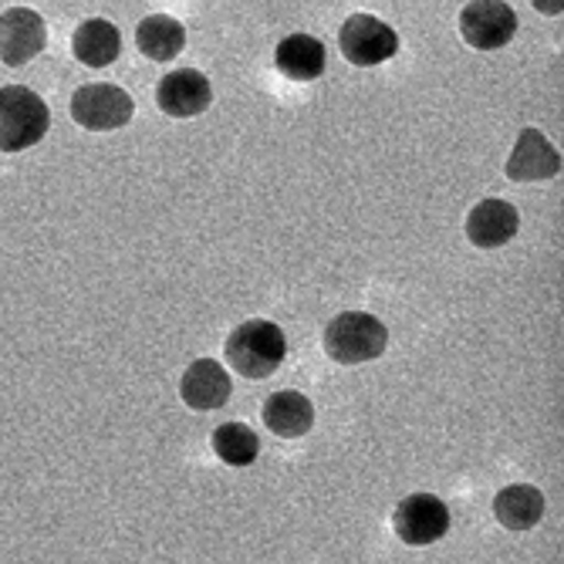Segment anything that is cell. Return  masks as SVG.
I'll return each instance as SVG.
<instances>
[{
  "label": "cell",
  "instance_id": "7c38bea8",
  "mask_svg": "<svg viewBox=\"0 0 564 564\" xmlns=\"http://www.w3.org/2000/svg\"><path fill=\"white\" fill-rule=\"evenodd\" d=\"M521 227V214L510 207L507 199H480L467 217V237L474 247L494 250L503 247L507 240H514Z\"/></svg>",
  "mask_w": 564,
  "mask_h": 564
},
{
  "label": "cell",
  "instance_id": "277c9868",
  "mask_svg": "<svg viewBox=\"0 0 564 564\" xmlns=\"http://www.w3.org/2000/svg\"><path fill=\"white\" fill-rule=\"evenodd\" d=\"M135 116V101L119 85H82L72 95V119L88 132H116Z\"/></svg>",
  "mask_w": 564,
  "mask_h": 564
},
{
  "label": "cell",
  "instance_id": "5bb4252c",
  "mask_svg": "<svg viewBox=\"0 0 564 564\" xmlns=\"http://www.w3.org/2000/svg\"><path fill=\"white\" fill-rule=\"evenodd\" d=\"M274 65L284 78L291 82H315L325 75L328 55H325V44L312 34H291L278 44L274 51Z\"/></svg>",
  "mask_w": 564,
  "mask_h": 564
},
{
  "label": "cell",
  "instance_id": "9a60e30c",
  "mask_svg": "<svg viewBox=\"0 0 564 564\" xmlns=\"http://www.w3.org/2000/svg\"><path fill=\"white\" fill-rule=\"evenodd\" d=\"M72 51L88 68H109L122 51V34L112 21L91 18V21L78 24L75 37H72Z\"/></svg>",
  "mask_w": 564,
  "mask_h": 564
},
{
  "label": "cell",
  "instance_id": "e0dca14e",
  "mask_svg": "<svg viewBox=\"0 0 564 564\" xmlns=\"http://www.w3.org/2000/svg\"><path fill=\"white\" fill-rule=\"evenodd\" d=\"M135 44H139L142 55L152 58V62H173L186 47V28L170 14H152V18H145L139 24Z\"/></svg>",
  "mask_w": 564,
  "mask_h": 564
},
{
  "label": "cell",
  "instance_id": "8992f818",
  "mask_svg": "<svg viewBox=\"0 0 564 564\" xmlns=\"http://www.w3.org/2000/svg\"><path fill=\"white\" fill-rule=\"evenodd\" d=\"M392 528L402 544L426 547L449 531V507L436 494H409L392 514Z\"/></svg>",
  "mask_w": 564,
  "mask_h": 564
},
{
  "label": "cell",
  "instance_id": "9c48e42d",
  "mask_svg": "<svg viewBox=\"0 0 564 564\" xmlns=\"http://www.w3.org/2000/svg\"><path fill=\"white\" fill-rule=\"evenodd\" d=\"M210 101H214L210 78L203 72H196V68L170 72L156 88V106L170 119H196V116H203L210 109Z\"/></svg>",
  "mask_w": 564,
  "mask_h": 564
},
{
  "label": "cell",
  "instance_id": "7a4b0ae2",
  "mask_svg": "<svg viewBox=\"0 0 564 564\" xmlns=\"http://www.w3.org/2000/svg\"><path fill=\"white\" fill-rule=\"evenodd\" d=\"M47 129L51 109L37 91L24 85L0 88V152H24L37 145Z\"/></svg>",
  "mask_w": 564,
  "mask_h": 564
},
{
  "label": "cell",
  "instance_id": "30bf717a",
  "mask_svg": "<svg viewBox=\"0 0 564 564\" xmlns=\"http://www.w3.org/2000/svg\"><path fill=\"white\" fill-rule=\"evenodd\" d=\"M507 180L514 183H541L561 173V152L551 145V139L541 129H524L518 135V145L503 163Z\"/></svg>",
  "mask_w": 564,
  "mask_h": 564
},
{
  "label": "cell",
  "instance_id": "2e32d148",
  "mask_svg": "<svg viewBox=\"0 0 564 564\" xmlns=\"http://www.w3.org/2000/svg\"><path fill=\"white\" fill-rule=\"evenodd\" d=\"M494 518L507 531H531L544 518V494L538 487H528V484L503 487L494 497Z\"/></svg>",
  "mask_w": 564,
  "mask_h": 564
},
{
  "label": "cell",
  "instance_id": "ac0fdd59",
  "mask_svg": "<svg viewBox=\"0 0 564 564\" xmlns=\"http://www.w3.org/2000/svg\"><path fill=\"white\" fill-rule=\"evenodd\" d=\"M214 453L227 467H250L261 453V440L243 423H224L214 433Z\"/></svg>",
  "mask_w": 564,
  "mask_h": 564
},
{
  "label": "cell",
  "instance_id": "4fadbf2b",
  "mask_svg": "<svg viewBox=\"0 0 564 564\" xmlns=\"http://www.w3.org/2000/svg\"><path fill=\"white\" fill-rule=\"evenodd\" d=\"M264 426L281 440H301L315 426V405L304 392L284 389L264 402Z\"/></svg>",
  "mask_w": 564,
  "mask_h": 564
},
{
  "label": "cell",
  "instance_id": "5b68a950",
  "mask_svg": "<svg viewBox=\"0 0 564 564\" xmlns=\"http://www.w3.org/2000/svg\"><path fill=\"white\" fill-rule=\"evenodd\" d=\"M338 44H341V55L355 68H376L395 58L399 34L372 14H351L338 31Z\"/></svg>",
  "mask_w": 564,
  "mask_h": 564
},
{
  "label": "cell",
  "instance_id": "8fae6325",
  "mask_svg": "<svg viewBox=\"0 0 564 564\" xmlns=\"http://www.w3.org/2000/svg\"><path fill=\"white\" fill-rule=\"evenodd\" d=\"M180 395L196 413H214L230 399V376L214 358H196L180 379Z\"/></svg>",
  "mask_w": 564,
  "mask_h": 564
},
{
  "label": "cell",
  "instance_id": "d6986e66",
  "mask_svg": "<svg viewBox=\"0 0 564 564\" xmlns=\"http://www.w3.org/2000/svg\"><path fill=\"white\" fill-rule=\"evenodd\" d=\"M531 4H534L541 14H561V11H564V0H531Z\"/></svg>",
  "mask_w": 564,
  "mask_h": 564
},
{
  "label": "cell",
  "instance_id": "52a82bcc",
  "mask_svg": "<svg viewBox=\"0 0 564 564\" xmlns=\"http://www.w3.org/2000/svg\"><path fill=\"white\" fill-rule=\"evenodd\" d=\"M459 34L477 51H497L514 41L518 34V14L503 0H474L459 14Z\"/></svg>",
  "mask_w": 564,
  "mask_h": 564
},
{
  "label": "cell",
  "instance_id": "3957f363",
  "mask_svg": "<svg viewBox=\"0 0 564 564\" xmlns=\"http://www.w3.org/2000/svg\"><path fill=\"white\" fill-rule=\"evenodd\" d=\"M389 345V328L369 312H341L325 328V351L338 366H362Z\"/></svg>",
  "mask_w": 564,
  "mask_h": 564
},
{
  "label": "cell",
  "instance_id": "ba28073f",
  "mask_svg": "<svg viewBox=\"0 0 564 564\" xmlns=\"http://www.w3.org/2000/svg\"><path fill=\"white\" fill-rule=\"evenodd\" d=\"M47 44L44 18L31 8H11L0 14V62L8 68H21L34 62Z\"/></svg>",
  "mask_w": 564,
  "mask_h": 564
},
{
  "label": "cell",
  "instance_id": "6da1fadb",
  "mask_svg": "<svg viewBox=\"0 0 564 564\" xmlns=\"http://www.w3.org/2000/svg\"><path fill=\"white\" fill-rule=\"evenodd\" d=\"M227 362L234 366L237 376L243 379H268L281 369L284 355H288V338L274 322L253 318L243 322L230 332L224 345Z\"/></svg>",
  "mask_w": 564,
  "mask_h": 564
}]
</instances>
